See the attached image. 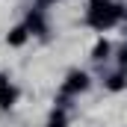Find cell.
Instances as JSON below:
<instances>
[{
	"mask_svg": "<svg viewBox=\"0 0 127 127\" xmlns=\"http://www.w3.org/2000/svg\"><path fill=\"white\" fill-rule=\"evenodd\" d=\"M86 86H89V77H86L83 71H71V74H68V80H65V86H62V89L68 92V95H74V92H83Z\"/></svg>",
	"mask_w": 127,
	"mask_h": 127,
	"instance_id": "cell-1",
	"label": "cell"
},
{
	"mask_svg": "<svg viewBox=\"0 0 127 127\" xmlns=\"http://www.w3.org/2000/svg\"><path fill=\"white\" fill-rule=\"evenodd\" d=\"M15 100H18V92H15V89H9V86L0 89V106H3V109H9Z\"/></svg>",
	"mask_w": 127,
	"mask_h": 127,
	"instance_id": "cell-2",
	"label": "cell"
},
{
	"mask_svg": "<svg viewBox=\"0 0 127 127\" xmlns=\"http://www.w3.org/2000/svg\"><path fill=\"white\" fill-rule=\"evenodd\" d=\"M27 30H32V32H44V21H41V15L38 12H30V18H27Z\"/></svg>",
	"mask_w": 127,
	"mask_h": 127,
	"instance_id": "cell-3",
	"label": "cell"
},
{
	"mask_svg": "<svg viewBox=\"0 0 127 127\" xmlns=\"http://www.w3.org/2000/svg\"><path fill=\"white\" fill-rule=\"evenodd\" d=\"M24 41H27V27H15V30L9 32V44L18 47V44H24Z\"/></svg>",
	"mask_w": 127,
	"mask_h": 127,
	"instance_id": "cell-4",
	"label": "cell"
},
{
	"mask_svg": "<svg viewBox=\"0 0 127 127\" xmlns=\"http://www.w3.org/2000/svg\"><path fill=\"white\" fill-rule=\"evenodd\" d=\"M106 86H109L112 92H118V89H124V86H127V77H124V74H112Z\"/></svg>",
	"mask_w": 127,
	"mask_h": 127,
	"instance_id": "cell-5",
	"label": "cell"
},
{
	"mask_svg": "<svg viewBox=\"0 0 127 127\" xmlns=\"http://www.w3.org/2000/svg\"><path fill=\"white\" fill-rule=\"evenodd\" d=\"M106 53H109V44L106 41H97L95 50H92V59H106Z\"/></svg>",
	"mask_w": 127,
	"mask_h": 127,
	"instance_id": "cell-6",
	"label": "cell"
},
{
	"mask_svg": "<svg viewBox=\"0 0 127 127\" xmlns=\"http://www.w3.org/2000/svg\"><path fill=\"white\" fill-rule=\"evenodd\" d=\"M47 127H65V118H62V112H53V118H50V124Z\"/></svg>",
	"mask_w": 127,
	"mask_h": 127,
	"instance_id": "cell-7",
	"label": "cell"
},
{
	"mask_svg": "<svg viewBox=\"0 0 127 127\" xmlns=\"http://www.w3.org/2000/svg\"><path fill=\"white\" fill-rule=\"evenodd\" d=\"M0 89H6V77L3 74H0Z\"/></svg>",
	"mask_w": 127,
	"mask_h": 127,
	"instance_id": "cell-8",
	"label": "cell"
}]
</instances>
